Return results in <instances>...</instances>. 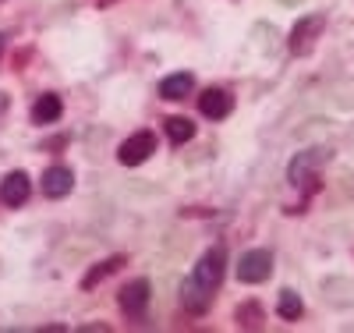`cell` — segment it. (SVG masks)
Instances as JSON below:
<instances>
[{"label": "cell", "mask_w": 354, "mask_h": 333, "mask_svg": "<svg viewBox=\"0 0 354 333\" xmlns=\"http://www.w3.org/2000/svg\"><path fill=\"white\" fill-rule=\"evenodd\" d=\"M234 319H238V326H241V330H262V323H266L259 301H241L238 312H234Z\"/></svg>", "instance_id": "obj_14"}, {"label": "cell", "mask_w": 354, "mask_h": 333, "mask_svg": "<svg viewBox=\"0 0 354 333\" xmlns=\"http://www.w3.org/2000/svg\"><path fill=\"white\" fill-rule=\"evenodd\" d=\"M195 89V75L192 71H174L160 82V96L163 100H188Z\"/></svg>", "instance_id": "obj_10"}, {"label": "cell", "mask_w": 354, "mask_h": 333, "mask_svg": "<svg viewBox=\"0 0 354 333\" xmlns=\"http://www.w3.org/2000/svg\"><path fill=\"white\" fill-rule=\"evenodd\" d=\"M277 312H280V319H287V323L301 319V316H305V301H301V294H294V291H280Z\"/></svg>", "instance_id": "obj_15"}, {"label": "cell", "mask_w": 354, "mask_h": 333, "mask_svg": "<svg viewBox=\"0 0 354 333\" xmlns=\"http://www.w3.org/2000/svg\"><path fill=\"white\" fill-rule=\"evenodd\" d=\"M163 132H167V138H170L174 145H185V142H192L195 125H192L188 117H167V120H163Z\"/></svg>", "instance_id": "obj_13"}, {"label": "cell", "mask_w": 354, "mask_h": 333, "mask_svg": "<svg viewBox=\"0 0 354 333\" xmlns=\"http://www.w3.org/2000/svg\"><path fill=\"white\" fill-rule=\"evenodd\" d=\"M0 50H4V36H0Z\"/></svg>", "instance_id": "obj_18"}, {"label": "cell", "mask_w": 354, "mask_h": 333, "mask_svg": "<svg viewBox=\"0 0 354 333\" xmlns=\"http://www.w3.org/2000/svg\"><path fill=\"white\" fill-rule=\"evenodd\" d=\"M330 160V149H305V153H298L290 160L287 167V177H290V185L294 188H301L305 181H308V188H319V167Z\"/></svg>", "instance_id": "obj_2"}, {"label": "cell", "mask_w": 354, "mask_h": 333, "mask_svg": "<svg viewBox=\"0 0 354 333\" xmlns=\"http://www.w3.org/2000/svg\"><path fill=\"white\" fill-rule=\"evenodd\" d=\"M96 4H113V0H96Z\"/></svg>", "instance_id": "obj_17"}, {"label": "cell", "mask_w": 354, "mask_h": 333, "mask_svg": "<svg viewBox=\"0 0 354 333\" xmlns=\"http://www.w3.org/2000/svg\"><path fill=\"white\" fill-rule=\"evenodd\" d=\"M322 28H326V18H322V15H308V18H301L298 25H294V33H290V53H294V57L308 53V50L315 46V39H319Z\"/></svg>", "instance_id": "obj_5"}, {"label": "cell", "mask_w": 354, "mask_h": 333, "mask_svg": "<svg viewBox=\"0 0 354 333\" xmlns=\"http://www.w3.org/2000/svg\"><path fill=\"white\" fill-rule=\"evenodd\" d=\"M117 301H121V312L128 319H142L145 309H149V280H131Z\"/></svg>", "instance_id": "obj_6"}, {"label": "cell", "mask_w": 354, "mask_h": 333, "mask_svg": "<svg viewBox=\"0 0 354 333\" xmlns=\"http://www.w3.org/2000/svg\"><path fill=\"white\" fill-rule=\"evenodd\" d=\"M4 110H8V96H4V93H0V114H4Z\"/></svg>", "instance_id": "obj_16"}, {"label": "cell", "mask_w": 354, "mask_h": 333, "mask_svg": "<svg viewBox=\"0 0 354 333\" xmlns=\"http://www.w3.org/2000/svg\"><path fill=\"white\" fill-rule=\"evenodd\" d=\"M270 273H273V255L266 249H252L238 262V280L241 284H262V280H270Z\"/></svg>", "instance_id": "obj_3"}, {"label": "cell", "mask_w": 354, "mask_h": 333, "mask_svg": "<svg viewBox=\"0 0 354 333\" xmlns=\"http://www.w3.org/2000/svg\"><path fill=\"white\" fill-rule=\"evenodd\" d=\"M71 188H75V174H71L68 167H50V170L43 174V192H46V199H64V195H71Z\"/></svg>", "instance_id": "obj_9"}, {"label": "cell", "mask_w": 354, "mask_h": 333, "mask_svg": "<svg viewBox=\"0 0 354 333\" xmlns=\"http://www.w3.org/2000/svg\"><path fill=\"white\" fill-rule=\"evenodd\" d=\"M156 153V135L153 132H135L121 149H117V160H121L124 167H138V163H145Z\"/></svg>", "instance_id": "obj_4"}, {"label": "cell", "mask_w": 354, "mask_h": 333, "mask_svg": "<svg viewBox=\"0 0 354 333\" xmlns=\"http://www.w3.org/2000/svg\"><path fill=\"white\" fill-rule=\"evenodd\" d=\"M198 110H202L205 117L220 120V117H227V114L234 110V96L227 93V89H205V93L198 96Z\"/></svg>", "instance_id": "obj_8"}, {"label": "cell", "mask_w": 354, "mask_h": 333, "mask_svg": "<svg viewBox=\"0 0 354 333\" xmlns=\"http://www.w3.org/2000/svg\"><path fill=\"white\" fill-rule=\"evenodd\" d=\"M61 114H64V103H61V96H57V93L39 96L36 107H32V120H36V125H53Z\"/></svg>", "instance_id": "obj_11"}, {"label": "cell", "mask_w": 354, "mask_h": 333, "mask_svg": "<svg viewBox=\"0 0 354 333\" xmlns=\"http://www.w3.org/2000/svg\"><path fill=\"white\" fill-rule=\"evenodd\" d=\"M28 192H32V185H28L25 170H15V174H8L4 181H0V202L4 206H21L28 199Z\"/></svg>", "instance_id": "obj_7"}, {"label": "cell", "mask_w": 354, "mask_h": 333, "mask_svg": "<svg viewBox=\"0 0 354 333\" xmlns=\"http://www.w3.org/2000/svg\"><path fill=\"white\" fill-rule=\"evenodd\" d=\"M124 262H128L124 255H110V259H103V262H96V266H93V269H88V273H85V280H82V287H85V291H93V287H96L100 280H106V277H113V273H117V269H121Z\"/></svg>", "instance_id": "obj_12"}, {"label": "cell", "mask_w": 354, "mask_h": 333, "mask_svg": "<svg viewBox=\"0 0 354 333\" xmlns=\"http://www.w3.org/2000/svg\"><path fill=\"white\" fill-rule=\"evenodd\" d=\"M223 269H227V252H223V245H213L209 252H205V255L195 262L192 277H188L185 287H181L185 305H188L195 316H202L205 309H209L213 291L223 284Z\"/></svg>", "instance_id": "obj_1"}]
</instances>
